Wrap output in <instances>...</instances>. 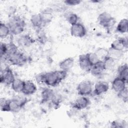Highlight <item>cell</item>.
Returning a JSON list of instances; mask_svg holds the SVG:
<instances>
[{
  "mask_svg": "<svg viewBox=\"0 0 128 128\" xmlns=\"http://www.w3.org/2000/svg\"><path fill=\"white\" fill-rule=\"evenodd\" d=\"M68 72L60 70L41 73L36 76V79L39 84H44L48 86L54 87L67 76Z\"/></svg>",
  "mask_w": 128,
  "mask_h": 128,
  "instance_id": "cell-1",
  "label": "cell"
},
{
  "mask_svg": "<svg viewBox=\"0 0 128 128\" xmlns=\"http://www.w3.org/2000/svg\"><path fill=\"white\" fill-rule=\"evenodd\" d=\"M10 33L12 35H18L24 30L26 22L20 16H12L8 20L7 24Z\"/></svg>",
  "mask_w": 128,
  "mask_h": 128,
  "instance_id": "cell-2",
  "label": "cell"
},
{
  "mask_svg": "<svg viewBox=\"0 0 128 128\" xmlns=\"http://www.w3.org/2000/svg\"><path fill=\"white\" fill-rule=\"evenodd\" d=\"M98 24L108 32L112 28L116 22L115 18L110 14L106 12H102L98 15Z\"/></svg>",
  "mask_w": 128,
  "mask_h": 128,
  "instance_id": "cell-3",
  "label": "cell"
},
{
  "mask_svg": "<svg viewBox=\"0 0 128 128\" xmlns=\"http://www.w3.org/2000/svg\"><path fill=\"white\" fill-rule=\"evenodd\" d=\"M4 59L7 60L11 64L19 66H24L28 61V58L18 50L8 56Z\"/></svg>",
  "mask_w": 128,
  "mask_h": 128,
  "instance_id": "cell-4",
  "label": "cell"
},
{
  "mask_svg": "<svg viewBox=\"0 0 128 128\" xmlns=\"http://www.w3.org/2000/svg\"><path fill=\"white\" fill-rule=\"evenodd\" d=\"M16 79L12 70L7 66L1 70L0 74V82L6 86H10Z\"/></svg>",
  "mask_w": 128,
  "mask_h": 128,
  "instance_id": "cell-5",
  "label": "cell"
},
{
  "mask_svg": "<svg viewBox=\"0 0 128 128\" xmlns=\"http://www.w3.org/2000/svg\"><path fill=\"white\" fill-rule=\"evenodd\" d=\"M93 90L92 83L88 80H85L80 82L77 87L76 91L80 96H88L92 94Z\"/></svg>",
  "mask_w": 128,
  "mask_h": 128,
  "instance_id": "cell-6",
  "label": "cell"
},
{
  "mask_svg": "<svg viewBox=\"0 0 128 128\" xmlns=\"http://www.w3.org/2000/svg\"><path fill=\"white\" fill-rule=\"evenodd\" d=\"M70 32L72 36L82 38L86 35V30L82 23L78 22L76 24L71 26Z\"/></svg>",
  "mask_w": 128,
  "mask_h": 128,
  "instance_id": "cell-7",
  "label": "cell"
},
{
  "mask_svg": "<svg viewBox=\"0 0 128 128\" xmlns=\"http://www.w3.org/2000/svg\"><path fill=\"white\" fill-rule=\"evenodd\" d=\"M111 48L124 52L128 48V42L127 37L118 38L114 40L111 44Z\"/></svg>",
  "mask_w": 128,
  "mask_h": 128,
  "instance_id": "cell-8",
  "label": "cell"
},
{
  "mask_svg": "<svg viewBox=\"0 0 128 128\" xmlns=\"http://www.w3.org/2000/svg\"><path fill=\"white\" fill-rule=\"evenodd\" d=\"M90 104V100L86 96H80L72 104L73 108L82 110L86 108Z\"/></svg>",
  "mask_w": 128,
  "mask_h": 128,
  "instance_id": "cell-9",
  "label": "cell"
},
{
  "mask_svg": "<svg viewBox=\"0 0 128 128\" xmlns=\"http://www.w3.org/2000/svg\"><path fill=\"white\" fill-rule=\"evenodd\" d=\"M78 64L80 68L86 72H90L92 64L90 61L88 54H82L78 57Z\"/></svg>",
  "mask_w": 128,
  "mask_h": 128,
  "instance_id": "cell-10",
  "label": "cell"
},
{
  "mask_svg": "<svg viewBox=\"0 0 128 128\" xmlns=\"http://www.w3.org/2000/svg\"><path fill=\"white\" fill-rule=\"evenodd\" d=\"M108 89V82L104 81H99L96 84L93 93L96 96H100L107 92Z\"/></svg>",
  "mask_w": 128,
  "mask_h": 128,
  "instance_id": "cell-11",
  "label": "cell"
},
{
  "mask_svg": "<svg viewBox=\"0 0 128 128\" xmlns=\"http://www.w3.org/2000/svg\"><path fill=\"white\" fill-rule=\"evenodd\" d=\"M37 90L36 84L32 80H25L22 90V93L24 95L29 96L34 94Z\"/></svg>",
  "mask_w": 128,
  "mask_h": 128,
  "instance_id": "cell-12",
  "label": "cell"
},
{
  "mask_svg": "<svg viewBox=\"0 0 128 128\" xmlns=\"http://www.w3.org/2000/svg\"><path fill=\"white\" fill-rule=\"evenodd\" d=\"M56 96V94L52 90L49 88H44L41 93L42 102L45 103L50 101L52 102Z\"/></svg>",
  "mask_w": 128,
  "mask_h": 128,
  "instance_id": "cell-13",
  "label": "cell"
},
{
  "mask_svg": "<svg viewBox=\"0 0 128 128\" xmlns=\"http://www.w3.org/2000/svg\"><path fill=\"white\" fill-rule=\"evenodd\" d=\"M105 70L103 61H99L92 66L90 72L92 76H99L103 74Z\"/></svg>",
  "mask_w": 128,
  "mask_h": 128,
  "instance_id": "cell-14",
  "label": "cell"
},
{
  "mask_svg": "<svg viewBox=\"0 0 128 128\" xmlns=\"http://www.w3.org/2000/svg\"><path fill=\"white\" fill-rule=\"evenodd\" d=\"M126 84L127 83L124 80L117 76L113 80L112 84V88L114 92H118L126 87Z\"/></svg>",
  "mask_w": 128,
  "mask_h": 128,
  "instance_id": "cell-15",
  "label": "cell"
},
{
  "mask_svg": "<svg viewBox=\"0 0 128 128\" xmlns=\"http://www.w3.org/2000/svg\"><path fill=\"white\" fill-rule=\"evenodd\" d=\"M35 40L29 34H26L20 36L17 40L20 46L22 47H28L34 43Z\"/></svg>",
  "mask_w": 128,
  "mask_h": 128,
  "instance_id": "cell-16",
  "label": "cell"
},
{
  "mask_svg": "<svg viewBox=\"0 0 128 128\" xmlns=\"http://www.w3.org/2000/svg\"><path fill=\"white\" fill-rule=\"evenodd\" d=\"M74 59L72 57H69L63 60L59 63V67L60 70L68 72L73 66Z\"/></svg>",
  "mask_w": 128,
  "mask_h": 128,
  "instance_id": "cell-17",
  "label": "cell"
},
{
  "mask_svg": "<svg viewBox=\"0 0 128 128\" xmlns=\"http://www.w3.org/2000/svg\"><path fill=\"white\" fill-rule=\"evenodd\" d=\"M30 21L34 28L40 29L42 26H44L40 13L32 15L30 17Z\"/></svg>",
  "mask_w": 128,
  "mask_h": 128,
  "instance_id": "cell-18",
  "label": "cell"
},
{
  "mask_svg": "<svg viewBox=\"0 0 128 128\" xmlns=\"http://www.w3.org/2000/svg\"><path fill=\"white\" fill-rule=\"evenodd\" d=\"M118 76L122 79L128 84V66L126 64L120 66L118 68Z\"/></svg>",
  "mask_w": 128,
  "mask_h": 128,
  "instance_id": "cell-19",
  "label": "cell"
},
{
  "mask_svg": "<svg viewBox=\"0 0 128 128\" xmlns=\"http://www.w3.org/2000/svg\"><path fill=\"white\" fill-rule=\"evenodd\" d=\"M128 30V20L127 18H123L118 23L116 31L120 34L126 33Z\"/></svg>",
  "mask_w": 128,
  "mask_h": 128,
  "instance_id": "cell-20",
  "label": "cell"
},
{
  "mask_svg": "<svg viewBox=\"0 0 128 128\" xmlns=\"http://www.w3.org/2000/svg\"><path fill=\"white\" fill-rule=\"evenodd\" d=\"M44 26L49 24L52 19V12L50 9H46L40 13Z\"/></svg>",
  "mask_w": 128,
  "mask_h": 128,
  "instance_id": "cell-21",
  "label": "cell"
},
{
  "mask_svg": "<svg viewBox=\"0 0 128 128\" xmlns=\"http://www.w3.org/2000/svg\"><path fill=\"white\" fill-rule=\"evenodd\" d=\"M24 80L16 78L11 84V86L13 90L18 93L22 92L24 85Z\"/></svg>",
  "mask_w": 128,
  "mask_h": 128,
  "instance_id": "cell-22",
  "label": "cell"
},
{
  "mask_svg": "<svg viewBox=\"0 0 128 128\" xmlns=\"http://www.w3.org/2000/svg\"><path fill=\"white\" fill-rule=\"evenodd\" d=\"M9 108L10 112H16L20 111L22 108L21 106L18 102L14 98H13L12 99H10Z\"/></svg>",
  "mask_w": 128,
  "mask_h": 128,
  "instance_id": "cell-23",
  "label": "cell"
},
{
  "mask_svg": "<svg viewBox=\"0 0 128 128\" xmlns=\"http://www.w3.org/2000/svg\"><path fill=\"white\" fill-rule=\"evenodd\" d=\"M108 56L112 58L115 60L120 58L124 54V52L123 51L116 50L111 48H110L108 49Z\"/></svg>",
  "mask_w": 128,
  "mask_h": 128,
  "instance_id": "cell-24",
  "label": "cell"
},
{
  "mask_svg": "<svg viewBox=\"0 0 128 128\" xmlns=\"http://www.w3.org/2000/svg\"><path fill=\"white\" fill-rule=\"evenodd\" d=\"M100 60L103 61L104 59L108 56V50L104 48H98L94 52Z\"/></svg>",
  "mask_w": 128,
  "mask_h": 128,
  "instance_id": "cell-25",
  "label": "cell"
},
{
  "mask_svg": "<svg viewBox=\"0 0 128 128\" xmlns=\"http://www.w3.org/2000/svg\"><path fill=\"white\" fill-rule=\"evenodd\" d=\"M10 29L6 24L2 22L0 23V37L1 38H5L10 34Z\"/></svg>",
  "mask_w": 128,
  "mask_h": 128,
  "instance_id": "cell-26",
  "label": "cell"
},
{
  "mask_svg": "<svg viewBox=\"0 0 128 128\" xmlns=\"http://www.w3.org/2000/svg\"><path fill=\"white\" fill-rule=\"evenodd\" d=\"M105 70H112L114 68L115 64V60L110 56H107L103 60Z\"/></svg>",
  "mask_w": 128,
  "mask_h": 128,
  "instance_id": "cell-27",
  "label": "cell"
},
{
  "mask_svg": "<svg viewBox=\"0 0 128 128\" xmlns=\"http://www.w3.org/2000/svg\"><path fill=\"white\" fill-rule=\"evenodd\" d=\"M9 100H10V99H6L5 98H0V110L2 111L10 112Z\"/></svg>",
  "mask_w": 128,
  "mask_h": 128,
  "instance_id": "cell-28",
  "label": "cell"
},
{
  "mask_svg": "<svg viewBox=\"0 0 128 128\" xmlns=\"http://www.w3.org/2000/svg\"><path fill=\"white\" fill-rule=\"evenodd\" d=\"M78 19L79 18L78 16L74 13H70L66 16V20L71 26L78 22Z\"/></svg>",
  "mask_w": 128,
  "mask_h": 128,
  "instance_id": "cell-29",
  "label": "cell"
},
{
  "mask_svg": "<svg viewBox=\"0 0 128 128\" xmlns=\"http://www.w3.org/2000/svg\"><path fill=\"white\" fill-rule=\"evenodd\" d=\"M117 95L119 98L122 100L124 102H127L128 100V91L127 87L122 91L118 92Z\"/></svg>",
  "mask_w": 128,
  "mask_h": 128,
  "instance_id": "cell-30",
  "label": "cell"
},
{
  "mask_svg": "<svg viewBox=\"0 0 128 128\" xmlns=\"http://www.w3.org/2000/svg\"><path fill=\"white\" fill-rule=\"evenodd\" d=\"M14 98L18 102L22 108H23L28 102V98L22 96H16Z\"/></svg>",
  "mask_w": 128,
  "mask_h": 128,
  "instance_id": "cell-31",
  "label": "cell"
},
{
  "mask_svg": "<svg viewBox=\"0 0 128 128\" xmlns=\"http://www.w3.org/2000/svg\"><path fill=\"white\" fill-rule=\"evenodd\" d=\"M126 123L124 120H115L112 121L110 123V127L111 128H124L125 127V125Z\"/></svg>",
  "mask_w": 128,
  "mask_h": 128,
  "instance_id": "cell-32",
  "label": "cell"
},
{
  "mask_svg": "<svg viewBox=\"0 0 128 128\" xmlns=\"http://www.w3.org/2000/svg\"><path fill=\"white\" fill-rule=\"evenodd\" d=\"M87 54H88V59L90 62L91 64H92V66L97 63L99 61H101V60H100L98 59V56H96V55L94 52H90Z\"/></svg>",
  "mask_w": 128,
  "mask_h": 128,
  "instance_id": "cell-33",
  "label": "cell"
},
{
  "mask_svg": "<svg viewBox=\"0 0 128 128\" xmlns=\"http://www.w3.org/2000/svg\"><path fill=\"white\" fill-rule=\"evenodd\" d=\"M6 43L1 42L0 44V56L1 59L6 56Z\"/></svg>",
  "mask_w": 128,
  "mask_h": 128,
  "instance_id": "cell-34",
  "label": "cell"
},
{
  "mask_svg": "<svg viewBox=\"0 0 128 128\" xmlns=\"http://www.w3.org/2000/svg\"><path fill=\"white\" fill-rule=\"evenodd\" d=\"M82 0H66L64 1V3L68 6H74L78 5L80 4Z\"/></svg>",
  "mask_w": 128,
  "mask_h": 128,
  "instance_id": "cell-35",
  "label": "cell"
}]
</instances>
